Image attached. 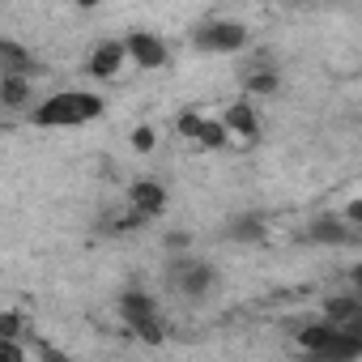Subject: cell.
<instances>
[{"label":"cell","mask_w":362,"mask_h":362,"mask_svg":"<svg viewBox=\"0 0 362 362\" xmlns=\"http://www.w3.org/2000/svg\"><path fill=\"white\" fill-rule=\"evenodd\" d=\"M26 349H35V354H39V362H73L60 345H52L47 337H35V332H26Z\"/></svg>","instance_id":"cell-19"},{"label":"cell","mask_w":362,"mask_h":362,"mask_svg":"<svg viewBox=\"0 0 362 362\" xmlns=\"http://www.w3.org/2000/svg\"><path fill=\"white\" fill-rule=\"evenodd\" d=\"M264 235H269V226H264L260 214H239V218H230V226H226V239H230V243H260Z\"/></svg>","instance_id":"cell-15"},{"label":"cell","mask_w":362,"mask_h":362,"mask_svg":"<svg viewBox=\"0 0 362 362\" xmlns=\"http://www.w3.org/2000/svg\"><path fill=\"white\" fill-rule=\"evenodd\" d=\"M197 145H201V149H226V145H230V136H226L222 119H209V115H205V124H201V136H197Z\"/></svg>","instance_id":"cell-18"},{"label":"cell","mask_w":362,"mask_h":362,"mask_svg":"<svg viewBox=\"0 0 362 362\" xmlns=\"http://www.w3.org/2000/svg\"><path fill=\"white\" fill-rule=\"evenodd\" d=\"M153 145H158V128L153 124H136L132 128V149L136 153H153Z\"/></svg>","instance_id":"cell-21"},{"label":"cell","mask_w":362,"mask_h":362,"mask_svg":"<svg viewBox=\"0 0 362 362\" xmlns=\"http://www.w3.org/2000/svg\"><path fill=\"white\" fill-rule=\"evenodd\" d=\"M358 358H362V328H341L320 362H358Z\"/></svg>","instance_id":"cell-14"},{"label":"cell","mask_w":362,"mask_h":362,"mask_svg":"<svg viewBox=\"0 0 362 362\" xmlns=\"http://www.w3.org/2000/svg\"><path fill=\"white\" fill-rule=\"evenodd\" d=\"M222 128H226V136L230 141H243V145H252L256 136H260V115H256V103H230L226 107V115H222Z\"/></svg>","instance_id":"cell-9"},{"label":"cell","mask_w":362,"mask_h":362,"mask_svg":"<svg viewBox=\"0 0 362 362\" xmlns=\"http://www.w3.org/2000/svg\"><path fill=\"white\" fill-rule=\"evenodd\" d=\"M337 332H341V328H332V324H324V320H311V324H303V328L294 332V345H298L311 362H320V358L328 354V345L337 341Z\"/></svg>","instance_id":"cell-10"},{"label":"cell","mask_w":362,"mask_h":362,"mask_svg":"<svg viewBox=\"0 0 362 362\" xmlns=\"http://www.w3.org/2000/svg\"><path fill=\"white\" fill-rule=\"evenodd\" d=\"M124 64H128V56H124V43H119V39H103V43H94L90 56H86V73H90L94 81H115Z\"/></svg>","instance_id":"cell-6"},{"label":"cell","mask_w":362,"mask_h":362,"mask_svg":"<svg viewBox=\"0 0 362 362\" xmlns=\"http://www.w3.org/2000/svg\"><path fill=\"white\" fill-rule=\"evenodd\" d=\"M119 320H124V328H128L136 341H145V345L166 341L162 311H158L153 294H149V290H141V286H132V290H124V294H119Z\"/></svg>","instance_id":"cell-2"},{"label":"cell","mask_w":362,"mask_h":362,"mask_svg":"<svg viewBox=\"0 0 362 362\" xmlns=\"http://www.w3.org/2000/svg\"><path fill=\"white\" fill-rule=\"evenodd\" d=\"M324 324H332V328H358V320H362V298L349 290V294H332L328 303H324V315H320Z\"/></svg>","instance_id":"cell-11"},{"label":"cell","mask_w":362,"mask_h":362,"mask_svg":"<svg viewBox=\"0 0 362 362\" xmlns=\"http://www.w3.org/2000/svg\"><path fill=\"white\" fill-rule=\"evenodd\" d=\"M243 90L252 94V98H273L277 90H281V77H277V69H269V64H256L247 77H243ZM247 98V103H252Z\"/></svg>","instance_id":"cell-16"},{"label":"cell","mask_w":362,"mask_h":362,"mask_svg":"<svg viewBox=\"0 0 362 362\" xmlns=\"http://www.w3.org/2000/svg\"><path fill=\"white\" fill-rule=\"evenodd\" d=\"M30 324L22 315V307H9V311H0V341H26Z\"/></svg>","instance_id":"cell-17"},{"label":"cell","mask_w":362,"mask_h":362,"mask_svg":"<svg viewBox=\"0 0 362 362\" xmlns=\"http://www.w3.org/2000/svg\"><path fill=\"white\" fill-rule=\"evenodd\" d=\"M201 124H205V115H201V111H179V119H175L179 136H188L192 145H197V136H201Z\"/></svg>","instance_id":"cell-20"},{"label":"cell","mask_w":362,"mask_h":362,"mask_svg":"<svg viewBox=\"0 0 362 362\" xmlns=\"http://www.w3.org/2000/svg\"><path fill=\"white\" fill-rule=\"evenodd\" d=\"M166 281H170V290H175L179 298L201 303V298H209V290L218 286V269H214L209 260H201V256L188 252V256H175V260H170Z\"/></svg>","instance_id":"cell-3"},{"label":"cell","mask_w":362,"mask_h":362,"mask_svg":"<svg viewBox=\"0 0 362 362\" xmlns=\"http://www.w3.org/2000/svg\"><path fill=\"white\" fill-rule=\"evenodd\" d=\"M358 226H345L337 214H320V218H311V226H307V243H320V247H345V243H358Z\"/></svg>","instance_id":"cell-8"},{"label":"cell","mask_w":362,"mask_h":362,"mask_svg":"<svg viewBox=\"0 0 362 362\" xmlns=\"http://www.w3.org/2000/svg\"><path fill=\"white\" fill-rule=\"evenodd\" d=\"M162 209H166V188L158 184V179H132L128 184V214L153 222Z\"/></svg>","instance_id":"cell-7"},{"label":"cell","mask_w":362,"mask_h":362,"mask_svg":"<svg viewBox=\"0 0 362 362\" xmlns=\"http://www.w3.org/2000/svg\"><path fill=\"white\" fill-rule=\"evenodd\" d=\"M30 73H35L30 47L18 39H0V77H30Z\"/></svg>","instance_id":"cell-12"},{"label":"cell","mask_w":362,"mask_h":362,"mask_svg":"<svg viewBox=\"0 0 362 362\" xmlns=\"http://www.w3.org/2000/svg\"><path fill=\"white\" fill-rule=\"evenodd\" d=\"M30 107H35L30 77H0V111H30Z\"/></svg>","instance_id":"cell-13"},{"label":"cell","mask_w":362,"mask_h":362,"mask_svg":"<svg viewBox=\"0 0 362 362\" xmlns=\"http://www.w3.org/2000/svg\"><path fill=\"white\" fill-rule=\"evenodd\" d=\"M166 247H175V252H184V256H188V247H192V239H188L184 230H170V235H166Z\"/></svg>","instance_id":"cell-23"},{"label":"cell","mask_w":362,"mask_h":362,"mask_svg":"<svg viewBox=\"0 0 362 362\" xmlns=\"http://www.w3.org/2000/svg\"><path fill=\"white\" fill-rule=\"evenodd\" d=\"M119 43H124L128 64H136V69H166V64H170V47H166V39L153 35V30H128Z\"/></svg>","instance_id":"cell-5"},{"label":"cell","mask_w":362,"mask_h":362,"mask_svg":"<svg viewBox=\"0 0 362 362\" xmlns=\"http://www.w3.org/2000/svg\"><path fill=\"white\" fill-rule=\"evenodd\" d=\"M107 111V98L94 94V90H60L43 103H35L26 111V124L30 128H81L90 119H98Z\"/></svg>","instance_id":"cell-1"},{"label":"cell","mask_w":362,"mask_h":362,"mask_svg":"<svg viewBox=\"0 0 362 362\" xmlns=\"http://www.w3.org/2000/svg\"><path fill=\"white\" fill-rule=\"evenodd\" d=\"M0 362H30L26 341H0Z\"/></svg>","instance_id":"cell-22"},{"label":"cell","mask_w":362,"mask_h":362,"mask_svg":"<svg viewBox=\"0 0 362 362\" xmlns=\"http://www.w3.org/2000/svg\"><path fill=\"white\" fill-rule=\"evenodd\" d=\"M192 43L209 56H235L247 47V26L235 22V18H209L192 30Z\"/></svg>","instance_id":"cell-4"}]
</instances>
